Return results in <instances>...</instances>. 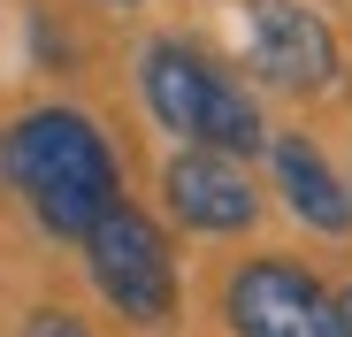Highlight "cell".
<instances>
[{
    "mask_svg": "<svg viewBox=\"0 0 352 337\" xmlns=\"http://www.w3.org/2000/svg\"><path fill=\"white\" fill-rule=\"evenodd\" d=\"M0 177L23 192V207L38 215V230H54V238H85L92 222L123 199L115 146L100 138L92 116H77V107H31V116H16L8 138H0Z\"/></svg>",
    "mask_w": 352,
    "mask_h": 337,
    "instance_id": "6da1fadb",
    "label": "cell"
},
{
    "mask_svg": "<svg viewBox=\"0 0 352 337\" xmlns=\"http://www.w3.org/2000/svg\"><path fill=\"white\" fill-rule=\"evenodd\" d=\"M245 62L276 92H329L337 77V31L307 8V0H253L245 8Z\"/></svg>",
    "mask_w": 352,
    "mask_h": 337,
    "instance_id": "277c9868",
    "label": "cell"
},
{
    "mask_svg": "<svg viewBox=\"0 0 352 337\" xmlns=\"http://www.w3.org/2000/svg\"><path fill=\"white\" fill-rule=\"evenodd\" d=\"M268 177H276L283 207L299 215L307 230H322V238H344L352 230V192H344V177L322 161V146L307 131H276L268 138Z\"/></svg>",
    "mask_w": 352,
    "mask_h": 337,
    "instance_id": "52a82bcc",
    "label": "cell"
},
{
    "mask_svg": "<svg viewBox=\"0 0 352 337\" xmlns=\"http://www.w3.org/2000/svg\"><path fill=\"white\" fill-rule=\"evenodd\" d=\"M222 322L230 337H344L337 292H322V276L291 253H253L230 268Z\"/></svg>",
    "mask_w": 352,
    "mask_h": 337,
    "instance_id": "3957f363",
    "label": "cell"
},
{
    "mask_svg": "<svg viewBox=\"0 0 352 337\" xmlns=\"http://www.w3.org/2000/svg\"><path fill=\"white\" fill-rule=\"evenodd\" d=\"M214 69H222V62H207L192 39H153V46L138 54V92H146V116H153L168 138H192V146H199Z\"/></svg>",
    "mask_w": 352,
    "mask_h": 337,
    "instance_id": "8992f818",
    "label": "cell"
},
{
    "mask_svg": "<svg viewBox=\"0 0 352 337\" xmlns=\"http://www.w3.org/2000/svg\"><path fill=\"white\" fill-rule=\"evenodd\" d=\"M161 199L199 238H238V230L261 222V184L245 177V161H230L214 146H184V153H176L161 168Z\"/></svg>",
    "mask_w": 352,
    "mask_h": 337,
    "instance_id": "5b68a950",
    "label": "cell"
},
{
    "mask_svg": "<svg viewBox=\"0 0 352 337\" xmlns=\"http://www.w3.org/2000/svg\"><path fill=\"white\" fill-rule=\"evenodd\" d=\"M23 337H92V329H85L69 307H31V314H23Z\"/></svg>",
    "mask_w": 352,
    "mask_h": 337,
    "instance_id": "ba28073f",
    "label": "cell"
},
{
    "mask_svg": "<svg viewBox=\"0 0 352 337\" xmlns=\"http://www.w3.org/2000/svg\"><path fill=\"white\" fill-rule=\"evenodd\" d=\"M337 314H344V337H352V284L337 292Z\"/></svg>",
    "mask_w": 352,
    "mask_h": 337,
    "instance_id": "9c48e42d",
    "label": "cell"
},
{
    "mask_svg": "<svg viewBox=\"0 0 352 337\" xmlns=\"http://www.w3.org/2000/svg\"><path fill=\"white\" fill-rule=\"evenodd\" d=\"M77 246H85L92 292L123 314V322H138V329H168V322H176V253H168L161 222H153L146 207L115 199Z\"/></svg>",
    "mask_w": 352,
    "mask_h": 337,
    "instance_id": "7a4b0ae2",
    "label": "cell"
},
{
    "mask_svg": "<svg viewBox=\"0 0 352 337\" xmlns=\"http://www.w3.org/2000/svg\"><path fill=\"white\" fill-rule=\"evenodd\" d=\"M115 8H146V0H115Z\"/></svg>",
    "mask_w": 352,
    "mask_h": 337,
    "instance_id": "30bf717a",
    "label": "cell"
}]
</instances>
